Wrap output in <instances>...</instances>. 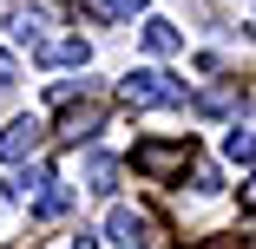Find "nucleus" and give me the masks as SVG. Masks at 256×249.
<instances>
[{
    "mask_svg": "<svg viewBox=\"0 0 256 249\" xmlns=\"http://www.w3.org/2000/svg\"><path fill=\"white\" fill-rule=\"evenodd\" d=\"M125 105H138V112H164V105H184V85H178L164 66H144V72H132V79H125Z\"/></svg>",
    "mask_w": 256,
    "mask_h": 249,
    "instance_id": "f257e3e1",
    "label": "nucleus"
},
{
    "mask_svg": "<svg viewBox=\"0 0 256 249\" xmlns=\"http://www.w3.org/2000/svg\"><path fill=\"white\" fill-rule=\"evenodd\" d=\"M7 190L20 197V204H40V217H60V210H66V190H60L53 164H33V171H20Z\"/></svg>",
    "mask_w": 256,
    "mask_h": 249,
    "instance_id": "f03ea898",
    "label": "nucleus"
},
{
    "mask_svg": "<svg viewBox=\"0 0 256 249\" xmlns=\"http://www.w3.org/2000/svg\"><path fill=\"white\" fill-rule=\"evenodd\" d=\"M190 158H197V151H190V144H178V138H171V144H138V171L158 177V184L178 177V171H190Z\"/></svg>",
    "mask_w": 256,
    "mask_h": 249,
    "instance_id": "7ed1b4c3",
    "label": "nucleus"
},
{
    "mask_svg": "<svg viewBox=\"0 0 256 249\" xmlns=\"http://www.w3.org/2000/svg\"><path fill=\"white\" fill-rule=\"evenodd\" d=\"M106 236H112L118 249H144V243H158V236H151V217H138L132 204H118V210L106 217Z\"/></svg>",
    "mask_w": 256,
    "mask_h": 249,
    "instance_id": "20e7f679",
    "label": "nucleus"
},
{
    "mask_svg": "<svg viewBox=\"0 0 256 249\" xmlns=\"http://www.w3.org/2000/svg\"><path fill=\"white\" fill-rule=\"evenodd\" d=\"M40 138H46V125H40V118H14L7 131H0V158H7V164L33 158V151H40Z\"/></svg>",
    "mask_w": 256,
    "mask_h": 249,
    "instance_id": "39448f33",
    "label": "nucleus"
},
{
    "mask_svg": "<svg viewBox=\"0 0 256 249\" xmlns=\"http://www.w3.org/2000/svg\"><path fill=\"white\" fill-rule=\"evenodd\" d=\"M46 26H53V7H40V0H14L7 7V33L14 39H46Z\"/></svg>",
    "mask_w": 256,
    "mask_h": 249,
    "instance_id": "423d86ee",
    "label": "nucleus"
},
{
    "mask_svg": "<svg viewBox=\"0 0 256 249\" xmlns=\"http://www.w3.org/2000/svg\"><path fill=\"white\" fill-rule=\"evenodd\" d=\"M98 125H106V112H98L92 98H86V105H72V112L60 118V138H72V144H86V138H92Z\"/></svg>",
    "mask_w": 256,
    "mask_h": 249,
    "instance_id": "0eeeda50",
    "label": "nucleus"
},
{
    "mask_svg": "<svg viewBox=\"0 0 256 249\" xmlns=\"http://www.w3.org/2000/svg\"><path fill=\"white\" fill-rule=\"evenodd\" d=\"M40 59H46V66H86V39H79V33L46 39V46H40Z\"/></svg>",
    "mask_w": 256,
    "mask_h": 249,
    "instance_id": "6e6552de",
    "label": "nucleus"
},
{
    "mask_svg": "<svg viewBox=\"0 0 256 249\" xmlns=\"http://www.w3.org/2000/svg\"><path fill=\"white\" fill-rule=\"evenodd\" d=\"M86 190H118V164H112L106 151L86 158Z\"/></svg>",
    "mask_w": 256,
    "mask_h": 249,
    "instance_id": "1a4fd4ad",
    "label": "nucleus"
},
{
    "mask_svg": "<svg viewBox=\"0 0 256 249\" xmlns=\"http://www.w3.org/2000/svg\"><path fill=\"white\" fill-rule=\"evenodd\" d=\"M224 151H230V164H250V171H256V131H250V125H236V131L224 138Z\"/></svg>",
    "mask_w": 256,
    "mask_h": 249,
    "instance_id": "9d476101",
    "label": "nucleus"
},
{
    "mask_svg": "<svg viewBox=\"0 0 256 249\" xmlns=\"http://www.w3.org/2000/svg\"><path fill=\"white\" fill-rule=\"evenodd\" d=\"M197 112H204V118H224V112H236V85H217V92H204V98H197Z\"/></svg>",
    "mask_w": 256,
    "mask_h": 249,
    "instance_id": "9b49d317",
    "label": "nucleus"
},
{
    "mask_svg": "<svg viewBox=\"0 0 256 249\" xmlns=\"http://www.w3.org/2000/svg\"><path fill=\"white\" fill-rule=\"evenodd\" d=\"M144 46L151 53H178V26L171 20H144Z\"/></svg>",
    "mask_w": 256,
    "mask_h": 249,
    "instance_id": "f8f14e48",
    "label": "nucleus"
},
{
    "mask_svg": "<svg viewBox=\"0 0 256 249\" xmlns=\"http://www.w3.org/2000/svg\"><path fill=\"white\" fill-rule=\"evenodd\" d=\"M86 13H92V20H132L138 0H86Z\"/></svg>",
    "mask_w": 256,
    "mask_h": 249,
    "instance_id": "ddd939ff",
    "label": "nucleus"
},
{
    "mask_svg": "<svg viewBox=\"0 0 256 249\" xmlns=\"http://www.w3.org/2000/svg\"><path fill=\"white\" fill-rule=\"evenodd\" d=\"M190 177H197V190H217V164H204V158H190Z\"/></svg>",
    "mask_w": 256,
    "mask_h": 249,
    "instance_id": "4468645a",
    "label": "nucleus"
},
{
    "mask_svg": "<svg viewBox=\"0 0 256 249\" xmlns=\"http://www.w3.org/2000/svg\"><path fill=\"white\" fill-rule=\"evenodd\" d=\"M14 79H20V72H14V53H0V98L14 92Z\"/></svg>",
    "mask_w": 256,
    "mask_h": 249,
    "instance_id": "2eb2a0df",
    "label": "nucleus"
},
{
    "mask_svg": "<svg viewBox=\"0 0 256 249\" xmlns=\"http://www.w3.org/2000/svg\"><path fill=\"white\" fill-rule=\"evenodd\" d=\"M243 204H250V210H256V177H250V184H243Z\"/></svg>",
    "mask_w": 256,
    "mask_h": 249,
    "instance_id": "dca6fc26",
    "label": "nucleus"
},
{
    "mask_svg": "<svg viewBox=\"0 0 256 249\" xmlns=\"http://www.w3.org/2000/svg\"><path fill=\"white\" fill-rule=\"evenodd\" d=\"M72 249H98V236H79V243H72Z\"/></svg>",
    "mask_w": 256,
    "mask_h": 249,
    "instance_id": "f3484780",
    "label": "nucleus"
},
{
    "mask_svg": "<svg viewBox=\"0 0 256 249\" xmlns=\"http://www.w3.org/2000/svg\"><path fill=\"white\" fill-rule=\"evenodd\" d=\"M217 249H230V243H217Z\"/></svg>",
    "mask_w": 256,
    "mask_h": 249,
    "instance_id": "a211bd4d",
    "label": "nucleus"
}]
</instances>
